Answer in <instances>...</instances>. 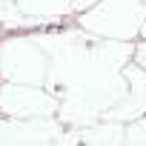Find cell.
Instances as JSON below:
<instances>
[{"instance_id": "6da1fadb", "label": "cell", "mask_w": 146, "mask_h": 146, "mask_svg": "<svg viewBox=\"0 0 146 146\" xmlns=\"http://www.w3.org/2000/svg\"><path fill=\"white\" fill-rule=\"evenodd\" d=\"M143 6L146 3H140V0H100L92 9L80 12L78 23L83 32L98 35L100 40L129 43L132 37L140 35Z\"/></svg>"}, {"instance_id": "7a4b0ae2", "label": "cell", "mask_w": 146, "mask_h": 146, "mask_svg": "<svg viewBox=\"0 0 146 146\" xmlns=\"http://www.w3.org/2000/svg\"><path fill=\"white\" fill-rule=\"evenodd\" d=\"M49 66L52 60L37 40L12 37L0 46V75L6 78V83L43 86L49 78Z\"/></svg>"}, {"instance_id": "3957f363", "label": "cell", "mask_w": 146, "mask_h": 146, "mask_svg": "<svg viewBox=\"0 0 146 146\" xmlns=\"http://www.w3.org/2000/svg\"><path fill=\"white\" fill-rule=\"evenodd\" d=\"M60 109L57 98H52L40 86H23V83H3L0 86V112L20 120H37L52 117Z\"/></svg>"}, {"instance_id": "277c9868", "label": "cell", "mask_w": 146, "mask_h": 146, "mask_svg": "<svg viewBox=\"0 0 146 146\" xmlns=\"http://www.w3.org/2000/svg\"><path fill=\"white\" fill-rule=\"evenodd\" d=\"M120 75L126 80V95L112 109H106L103 117L106 120H126V123H132V120H140L146 115V72L137 69L135 63H126L120 69Z\"/></svg>"}, {"instance_id": "5b68a950", "label": "cell", "mask_w": 146, "mask_h": 146, "mask_svg": "<svg viewBox=\"0 0 146 146\" xmlns=\"http://www.w3.org/2000/svg\"><path fill=\"white\" fill-rule=\"evenodd\" d=\"M17 9L29 20V26L57 23L66 15H72V3L69 0H17Z\"/></svg>"}, {"instance_id": "8992f818", "label": "cell", "mask_w": 146, "mask_h": 146, "mask_svg": "<svg viewBox=\"0 0 146 146\" xmlns=\"http://www.w3.org/2000/svg\"><path fill=\"white\" fill-rule=\"evenodd\" d=\"M0 26L6 29H17V26H29V20L20 15L17 0H0Z\"/></svg>"}, {"instance_id": "52a82bcc", "label": "cell", "mask_w": 146, "mask_h": 146, "mask_svg": "<svg viewBox=\"0 0 146 146\" xmlns=\"http://www.w3.org/2000/svg\"><path fill=\"white\" fill-rule=\"evenodd\" d=\"M135 66L146 72V43H140V46L135 49Z\"/></svg>"}, {"instance_id": "ba28073f", "label": "cell", "mask_w": 146, "mask_h": 146, "mask_svg": "<svg viewBox=\"0 0 146 146\" xmlns=\"http://www.w3.org/2000/svg\"><path fill=\"white\" fill-rule=\"evenodd\" d=\"M140 37H146V6H143V23H140Z\"/></svg>"}, {"instance_id": "9c48e42d", "label": "cell", "mask_w": 146, "mask_h": 146, "mask_svg": "<svg viewBox=\"0 0 146 146\" xmlns=\"http://www.w3.org/2000/svg\"><path fill=\"white\" fill-rule=\"evenodd\" d=\"M0 86H3V83H0Z\"/></svg>"}]
</instances>
